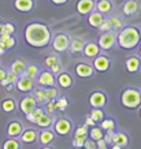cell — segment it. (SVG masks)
I'll return each instance as SVG.
<instances>
[{"label":"cell","mask_w":141,"mask_h":149,"mask_svg":"<svg viewBox=\"0 0 141 149\" xmlns=\"http://www.w3.org/2000/svg\"><path fill=\"white\" fill-rule=\"evenodd\" d=\"M25 40L30 47L44 48L50 44L51 32L48 26L44 23H30L25 29Z\"/></svg>","instance_id":"6da1fadb"},{"label":"cell","mask_w":141,"mask_h":149,"mask_svg":"<svg viewBox=\"0 0 141 149\" xmlns=\"http://www.w3.org/2000/svg\"><path fill=\"white\" fill-rule=\"evenodd\" d=\"M4 48H3V47H0V55H3V54H4Z\"/></svg>","instance_id":"11a10c76"},{"label":"cell","mask_w":141,"mask_h":149,"mask_svg":"<svg viewBox=\"0 0 141 149\" xmlns=\"http://www.w3.org/2000/svg\"><path fill=\"white\" fill-rule=\"evenodd\" d=\"M85 42L82 40H80V38H74L71 42H70V49L73 51V52H81V51H84V48H85Z\"/></svg>","instance_id":"83f0119b"},{"label":"cell","mask_w":141,"mask_h":149,"mask_svg":"<svg viewBox=\"0 0 141 149\" xmlns=\"http://www.w3.org/2000/svg\"><path fill=\"white\" fill-rule=\"evenodd\" d=\"M138 52H140V56H141V44H140V48H138Z\"/></svg>","instance_id":"91938a15"},{"label":"cell","mask_w":141,"mask_h":149,"mask_svg":"<svg viewBox=\"0 0 141 149\" xmlns=\"http://www.w3.org/2000/svg\"><path fill=\"white\" fill-rule=\"evenodd\" d=\"M97 148L99 149H107V142H105L104 138H101V140H97Z\"/></svg>","instance_id":"c3c4849f"},{"label":"cell","mask_w":141,"mask_h":149,"mask_svg":"<svg viewBox=\"0 0 141 149\" xmlns=\"http://www.w3.org/2000/svg\"><path fill=\"white\" fill-rule=\"evenodd\" d=\"M122 104L126 107V108L134 109L137 107H140L141 104V93L137 89H126V91L122 93Z\"/></svg>","instance_id":"3957f363"},{"label":"cell","mask_w":141,"mask_h":149,"mask_svg":"<svg viewBox=\"0 0 141 149\" xmlns=\"http://www.w3.org/2000/svg\"><path fill=\"white\" fill-rule=\"evenodd\" d=\"M37 101L36 97H33V96H27V97H25V99L21 101V104H19V108H21V111H22L25 115H27V113H32L34 109L37 108Z\"/></svg>","instance_id":"5b68a950"},{"label":"cell","mask_w":141,"mask_h":149,"mask_svg":"<svg viewBox=\"0 0 141 149\" xmlns=\"http://www.w3.org/2000/svg\"><path fill=\"white\" fill-rule=\"evenodd\" d=\"M114 127H115V123L112 119H103L101 120V129L103 130H114Z\"/></svg>","instance_id":"d6a6232c"},{"label":"cell","mask_w":141,"mask_h":149,"mask_svg":"<svg viewBox=\"0 0 141 149\" xmlns=\"http://www.w3.org/2000/svg\"><path fill=\"white\" fill-rule=\"evenodd\" d=\"M71 130V122L67 120V119H59V120H56L55 122V131L59 134V136H66L68 134Z\"/></svg>","instance_id":"9c48e42d"},{"label":"cell","mask_w":141,"mask_h":149,"mask_svg":"<svg viewBox=\"0 0 141 149\" xmlns=\"http://www.w3.org/2000/svg\"><path fill=\"white\" fill-rule=\"evenodd\" d=\"M91 105L93 108H103L107 103V97L103 92H95L91 95Z\"/></svg>","instance_id":"ba28073f"},{"label":"cell","mask_w":141,"mask_h":149,"mask_svg":"<svg viewBox=\"0 0 141 149\" xmlns=\"http://www.w3.org/2000/svg\"><path fill=\"white\" fill-rule=\"evenodd\" d=\"M114 131L112 130H108L107 131V134H104V140L107 144H112V141H114Z\"/></svg>","instance_id":"f6af8a7d"},{"label":"cell","mask_w":141,"mask_h":149,"mask_svg":"<svg viewBox=\"0 0 141 149\" xmlns=\"http://www.w3.org/2000/svg\"><path fill=\"white\" fill-rule=\"evenodd\" d=\"M51 71L54 72V74H59V72L62 71V66H60L59 63L54 64V66H52V67H51Z\"/></svg>","instance_id":"681fc988"},{"label":"cell","mask_w":141,"mask_h":149,"mask_svg":"<svg viewBox=\"0 0 141 149\" xmlns=\"http://www.w3.org/2000/svg\"><path fill=\"white\" fill-rule=\"evenodd\" d=\"M32 113L34 115V118H36V122H37V119H38L40 116H43V115H44V109H43V108H36Z\"/></svg>","instance_id":"7dc6e473"},{"label":"cell","mask_w":141,"mask_h":149,"mask_svg":"<svg viewBox=\"0 0 141 149\" xmlns=\"http://www.w3.org/2000/svg\"><path fill=\"white\" fill-rule=\"evenodd\" d=\"M1 108H3V111H6V112H11V111L15 109V101H14L13 99L4 100V101L1 103Z\"/></svg>","instance_id":"f546056e"},{"label":"cell","mask_w":141,"mask_h":149,"mask_svg":"<svg viewBox=\"0 0 141 149\" xmlns=\"http://www.w3.org/2000/svg\"><path fill=\"white\" fill-rule=\"evenodd\" d=\"M25 74H26L27 77H30V78H33V79H34V78L38 75V68H37L36 66H27Z\"/></svg>","instance_id":"e575fe53"},{"label":"cell","mask_w":141,"mask_h":149,"mask_svg":"<svg viewBox=\"0 0 141 149\" xmlns=\"http://www.w3.org/2000/svg\"><path fill=\"white\" fill-rule=\"evenodd\" d=\"M54 4H64V3H67V0H51Z\"/></svg>","instance_id":"db71d44e"},{"label":"cell","mask_w":141,"mask_h":149,"mask_svg":"<svg viewBox=\"0 0 141 149\" xmlns=\"http://www.w3.org/2000/svg\"><path fill=\"white\" fill-rule=\"evenodd\" d=\"M103 21H104V18H103V14H101L100 11H97V13H92L91 15H89V18H88L89 25L93 26V27H100V25L103 23Z\"/></svg>","instance_id":"d6986e66"},{"label":"cell","mask_w":141,"mask_h":149,"mask_svg":"<svg viewBox=\"0 0 141 149\" xmlns=\"http://www.w3.org/2000/svg\"><path fill=\"white\" fill-rule=\"evenodd\" d=\"M93 68L95 67H91L89 64L87 63H80L75 66V72H77L78 77H82V78H88L91 77L93 74Z\"/></svg>","instance_id":"9a60e30c"},{"label":"cell","mask_w":141,"mask_h":149,"mask_svg":"<svg viewBox=\"0 0 141 149\" xmlns=\"http://www.w3.org/2000/svg\"><path fill=\"white\" fill-rule=\"evenodd\" d=\"M85 141H87V138H84V137H74L73 145L75 148H82L85 145Z\"/></svg>","instance_id":"ab89813d"},{"label":"cell","mask_w":141,"mask_h":149,"mask_svg":"<svg viewBox=\"0 0 141 149\" xmlns=\"http://www.w3.org/2000/svg\"><path fill=\"white\" fill-rule=\"evenodd\" d=\"M110 22H111V27H112L114 30H122L123 23H122V21H121L119 18L112 17V18H110Z\"/></svg>","instance_id":"836d02e7"},{"label":"cell","mask_w":141,"mask_h":149,"mask_svg":"<svg viewBox=\"0 0 141 149\" xmlns=\"http://www.w3.org/2000/svg\"><path fill=\"white\" fill-rule=\"evenodd\" d=\"M68 42H70V38H68L66 34H56L52 41V45H54V49L58 51V52H63L68 48Z\"/></svg>","instance_id":"8992f818"},{"label":"cell","mask_w":141,"mask_h":149,"mask_svg":"<svg viewBox=\"0 0 141 149\" xmlns=\"http://www.w3.org/2000/svg\"><path fill=\"white\" fill-rule=\"evenodd\" d=\"M15 33V26L13 23H4L3 25V30H1V34H14Z\"/></svg>","instance_id":"8d00e7d4"},{"label":"cell","mask_w":141,"mask_h":149,"mask_svg":"<svg viewBox=\"0 0 141 149\" xmlns=\"http://www.w3.org/2000/svg\"><path fill=\"white\" fill-rule=\"evenodd\" d=\"M56 95H58V91L54 89L52 86L45 89V96H47V100H48V101H50V100H54L55 97H56Z\"/></svg>","instance_id":"74e56055"},{"label":"cell","mask_w":141,"mask_h":149,"mask_svg":"<svg viewBox=\"0 0 141 149\" xmlns=\"http://www.w3.org/2000/svg\"><path fill=\"white\" fill-rule=\"evenodd\" d=\"M84 55L88 56V58H97L99 56V52H100V45L99 44H95V42H89L85 45L84 48Z\"/></svg>","instance_id":"2e32d148"},{"label":"cell","mask_w":141,"mask_h":149,"mask_svg":"<svg viewBox=\"0 0 141 149\" xmlns=\"http://www.w3.org/2000/svg\"><path fill=\"white\" fill-rule=\"evenodd\" d=\"M140 118H141V109H140Z\"/></svg>","instance_id":"94428289"},{"label":"cell","mask_w":141,"mask_h":149,"mask_svg":"<svg viewBox=\"0 0 141 149\" xmlns=\"http://www.w3.org/2000/svg\"><path fill=\"white\" fill-rule=\"evenodd\" d=\"M37 82H38V85H40V86H45V88H51V86H54V84H55L54 72H52V71L41 72L40 75H38Z\"/></svg>","instance_id":"8fae6325"},{"label":"cell","mask_w":141,"mask_h":149,"mask_svg":"<svg viewBox=\"0 0 141 149\" xmlns=\"http://www.w3.org/2000/svg\"><path fill=\"white\" fill-rule=\"evenodd\" d=\"M84 146H85V149H96L97 148V142H95V140H87L85 141V145H84Z\"/></svg>","instance_id":"bcb514c9"},{"label":"cell","mask_w":141,"mask_h":149,"mask_svg":"<svg viewBox=\"0 0 141 149\" xmlns=\"http://www.w3.org/2000/svg\"><path fill=\"white\" fill-rule=\"evenodd\" d=\"M95 1L93 0H78L77 3V11L81 15H87V14H91L93 10H95Z\"/></svg>","instance_id":"30bf717a"},{"label":"cell","mask_w":141,"mask_h":149,"mask_svg":"<svg viewBox=\"0 0 141 149\" xmlns=\"http://www.w3.org/2000/svg\"><path fill=\"white\" fill-rule=\"evenodd\" d=\"M47 108H48V112L52 113L55 109H58V103H56L55 100H50V101L47 103Z\"/></svg>","instance_id":"ee69618b"},{"label":"cell","mask_w":141,"mask_h":149,"mask_svg":"<svg viewBox=\"0 0 141 149\" xmlns=\"http://www.w3.org/2000/svg\"><path fill=\"white\" fill-rule=\"evenodd\" d=\"M14 7L21 13H29L34 7V0H15Z\"/></svg>","instance_id":"4fadbf2b"},{"label":"cell","mask_w":141,"mask_h":149,"mask_svg":"<svg viewBox=\"0 0 141 149\" xmlns=\"http://www.w3.org/2000/svg\"><path fill=\"white\" fill-rule=\"evenodd\" d=\"M36 138H37V133L34 130H32V129H27L21 134V140L25 144H32V142L36 141Z\"/></svg>","instance_id":"44dd1931"},{"label":"cell","mask_w":141,"mask_h":149,"mask_svg":"<svg viewBox=\"0 0 141 149\" xmlns=\"http://www.w3.org/2000/svg\"><path fill=\"white\" fill-rule=\"evenodd\" d=\"M34 97H36V100L38 103H48L45 96V91H43V89H36L34 91Z\"/></svg>","instance_id":"4dcf8cb0"},{"label":"cell","mask_w":141,"mask_h":149,"mask_svg":"<svg viewBox=\"0 0 141 149\" xmlns=\"http://www.w3.org/2000/svg\"><path fill=\"white\" fill-rule=\"evenodd\" d=\"M44 63H45L47 67L51 68L52 66H54V64L58 63V58H56V56H48V58L45 59V62H44Z\"/></svg>","instance_id":"7bdbcfd3"},{"label":"cell","mask_w":141,"mask_h":149,"mask_svg":"<svg viewBox=\"0 0 141 149\" xmlns=\"http://www.w3.org/2000/svg\"><path fill=\"white\" fill-rule=\"evenodd\" d=\"M3 25L4 23H0V34H1V30H3Z\"/></svg>","instance_id":"6f0895ef"},{"label":"cell","mask_w":141,"mask_h":149,"mask_svg":"<svg viewBox=\"0 0 141 149\" xmlns=\"http://www.w3.org/2000/svg\"><path fill=\"white\" fill-rule=\"evenodd\" d=\"M88 136V129L87 126H82V127H78L75 133H74V137H84V138H87Z\"/></svg>","instance_id":"f35d334b"},{"label":"cell","mask_w":141,"mask_h":149,"mask_svg":"<svg viewBox=\"0 0 141 149\" xmlns=\"http://www.w3.org/2000/svg\"><path fill=\"white\" fill-rule=\"evenodd\" d=\"M99 29H100L103 33H104V32H110V30L112 29V27H111V22H110V19H104Z\"/></svg>","instance_id":"60d3db41"},{"label":"cell","mask_w":141,"mask_h":149,"mask_svg":"<svg viewBox=\"0 0 141 149\" xmlns=\"http://www.w3.org/2000/svg\"><path fill=\"white\" fill-rule=\"evenodd\" d=\"M91 116L95 119L96 122H99V120H103V118H104V112L101 111V108H95L91 112Z\"/></svg>","instance_id":"d590c367"},{"label":"cell","mask_w":141,"mask_h":149,"mask_svg":"<svg viewBox=\"0 0 141 149\" xmlns=\"http://www.w3.org/2000/svg\"><path fill=\"white\" fill-rule=\"evenodd\" d=\"M22 133H23V129H22L21 122H18V120H13V122L8 123V126H7V136L8 137L15 138V137L21 136Z\"/></svg>","instance_id":"7c38bea8"},{"label":"cell","mask_w":141,"mask_h":149,"mask_svg":"<svg viewBox=\"0 0 141 149\" xmlns=\"http://www.w3.org/2000/svg\"><path fill=\"white\" fill-rule=\"evenodd\" d=\"M26 64L23 63L22 60H15L13 64H11V71L15 72V74H18V75H21V74H23V72L26 71Z\"/></svg>","instance_id":"cb8c5ba5"},{"label":"cell","mask_w":141,"mask_h":149,"mask_svg":"<svg viewBox=\"0 0 141 149\" xmlns=\"http://www.w3.org/2000/svg\"><path fill=\"white\" fill-rule=\"evenodd\" d=\"M15 45V38L11 37V34H0V47L4 49H10Z\"/></svg>","instance_id":"ffe728a7"},{"label":"cell","mask_w":141,"mask_h":149,"mask_svg":"<svg viewBox=\"0 0 141 149\" xmlns=\"http://www.w3.org/2000/svg\"><path fill=\"white\" fill-rule=\"evenodd\" d=\"M117 40H118V45L121 48H123V49H133L141 42V33L134 26L123 27L122 30H119Z\"/></svg>","instance_id":"7a4b0ae2"},{"label":"cell","mask_w":141,"mask_h":149,"mask_svg":"<svg viewBox=\"0 0 141 149\" xmlns=\"http://www.w3.org/2000/svg\"><path fill=\"white\" fill-rule=\"evenodd\" d=\"M95 123H96V120L93 119L92 116H89V118H87V122H85V125L87 126H89V127H93L95 126Z\"/></svg>","instance_id":"f907efd6"},{"label":"cell","mask_w":141,"mask_h":149,"mask_svg":"<svg viewBox=\"0 0 141 149\" xmlns=\"http://www.w3.org/2000/svg\"><path fill=\"white\" fill-rule=\"evenodd\" d=\"M96 8L101 14H108L111 11V8H112V4H111L110 0H99V3L96 4Z\"/></svg>","instance_id":"603a6c76"},{"label":"cell","mask_w":141,"mask_h":149,"mask_svg":"<svg viewBox=\"0 0 141 149\" xmlns=\"http://www.w3.org/2000/svg\"><path fill=\"white\" fill-rule=\"evenodd\" d=\"M3 149H19L18 141L11 137L10 140H7V141L4 142V145H3Z\"/></svg>","instance_id":"1f68e13d"},{"label":"cell","mask_w":141,"mask_h":149,"mask_svg":"<svg viewBox=\"0 0 141 149\" xmlns=\"http://www.w3.org/2000/svg\"><path fill=\"white\" fill-rule=\"evenodd\" d=\"M56 103H58V109H60V111H64V109H66V107L68 105V101H67V99H66V97L59 99Z\"/></svg>","instance_id":"b9f144b4"},{"label":"cell","mask_w":141,"mask_h":149,"mask_svg":"<svg viewBox=\"0 0 141 149\" xmlns=\"http://www.w3.org/2000/svg\"><path fill=\"white\" fill-rule=\"evenodd\" d=\"M43 149H52V148H51V146H44Z\"/></svg>","instance_id":"680465c9"},{"label":"cell","mask_w":141,"mask_h":149,"mask_svg":"<svg viewBox=\"0 0 141 149\" xmlns=\"http://www.w3.org/2000/svg\"><path fill=\"white\" fill-rule=\"evenodd\" d=\"M75 149H81V148H75Z\"/></svg>","instance_id":"6125c7cd"},{"label":"cell","mask_w":141,"mask_h":149,"mask_svg":"<svg viewBox=\"0 0 141 149\" xmlns=\"http://www.w3.org/2000/svg\"><path fill=\"white\" fill-rule=\"evenodd\" d=\"M36 123L40 127H44V129L47 127V129H48V127L52 125V116H51V115H48V113H44L43 116H40L38 119H37Z\"/></svg>","instance_id":"4316f807"},{"label":"cell","mask_w":141,"mask_h":149,"mask_svg":"<svg viewBox=\"0 0 141 149\" xmlns=\"http://www.w3.org/2000/svg\"><path fill=\"white\" fill-rule=\"evenodd\" d=\"M26 118H27V120H30V122L36 123V118H34V115H33V113H27Z\"/></svg>","instance_id":"f5cc1de1"},{"label":"cell","mask_w":141,"mask_h":149,"mask_svg":"<svg viewBox=\"0 0 141 149\" xmlns=\"http://www.w3.org/2000/svg\"><path fill=\"white\" fill-rule=\"evenodd\" d=\"M115 40H117V34L114 32H104L99 37V45H100L101 49H110L112 48V45L115 44Z\"/></svg>","instance_id":"277c9868"},{"label":"cell","mask_w":141,"mask_h":149,"mask_svg":"<svg viewBox=\"0 0 141 149\" xmlns=\"http://www.w3.org/2000/svg\"><path fill=\"white\" fill-rule=\"evenodd\" d=\"M7 75H8V72H6L3 68H0V81L6 79V78H7Z\"/></svg>","instance_id":"816d5d0a"},{"label":"cell","mask_w":141,"mask_h":149,"mask_svg":"<svg viewBox=\"0 0 141 149\" xmlns=\"http://www.w3.org/2000/svg\"><path fill=\"white\" fill-rule=\"evenodd\" d=\"M129 142L128 140V136L126 134H123V133H117L114 136V141H112V144L114 145H119V146H126Z\"/></svg>","instance_id":"484cf974"},{"label":"cell","mask_w":141,"mask_h":149,"mask_svg":"<svg viewBox=\"0 0 141 149\" xmlns=\"http://www.w3.org/2000/svg\"><path fill=\"white\" fill-rule=\"evenodd\" d=\"M93 67H95V70H97V71H100V72L107 71L110 68L108 58H105V56H97L93 60Z\"/></svg>","instance_id":"5bb4252c"},{"label":"cell","mask_w":141,"mask_h":149,"mask_svg":"<svg viewBox=\"0 0 141 149\" xmlns=\"http://www.w3.org/2000/svg\"><path fill=\"white\" fill-rule=\"evenodd\" d=\"M91 138L92 140H101V138H104V134H103V129H100V127H92L91 129Z\"/></svg>","instance_id":"f1b7e54d"},{"label":"cell","mask_w":141,"mask_h":149,"mask_svg":"<svg viewBox=\"0 0 141 149\" xmlns=\"http://www.w3.org/2000/svg\"><path fill=\"white\" fill-rule=\"evenodd\" d=\"M122 148V146H119V145H114V146H112V149H121Z\"/></svg>","instance_id":"9f6ffc18"},{"label":"cell","mask_w":141,"mask_h":149,"mask_svg":"<svg viewBox=\"0 0 141 149\" xmlns=\"http://www.w3.org/2000/svg\"><path fill=\"white\" fill-rule=\"evenodd\" d=\"M140 66H141V62L137 56H130V58L126 60V68H128L129 72H137L138 68H140Z\"/></svg>","instance_id":"ac0fdd59"},{"label":"cell","mask_w":141,"mask_h":149,"mask_svg":"<svg viewBox=\"0 0 141 149\" xmlns=\"http://www.w3.org/2000/svg\"><path fill=\"white\" fill-rule=\"evenodd\" d=\"M58 84H59L62 88H70L71 84H73V78L70 77L68 74L63 72V74H60L59 77H58Z\"/></svg>","instance_id":"d4e9b609"},{"label":"cell","mask_w":141,"mask_h":149,"mask_svg":"<svg viewBox=\"0 0 141 149\" xmlns=\"http://www.w3.org/2000/svg\"><path fill=\"white\" fill-rule=\"evenodd\" d=\"M140 4L137 0H128L125 4H123V14L125 15H134L138 11Z\"/></svg>","instance_id":"e0dca14e"},{"label":"cell","mask_w":141,"mask_h":149,"mask_svg":"<svg viewBox=\"0 0 141 149\" xmlns=\"http://www.w3.org/2000/svg\"><path fill=\"white\" fill-rule=\"evenodd\" d=\"M17 88L19 92H30L33 89V78L27 77L25 72L21 74V78L17 82Z\"/></svg>","instance_id":"52a82bcc"},{"label":"cell","mask_w":141,"mask_h":149,"mask_svg":"<svg viewBox=\"0 0 141 149\" xmlns=\"http://www.w3.org/2000/svg\"><path fill=\"white\" fill-rule=\"evenodd\" d=\"M54 137H55L54 133L51 130H43L40 133V136H38V140H40V142L43 145H48L54 141Z\"/></svg>","instance_id":"7402d4cb"}]
</instances>
